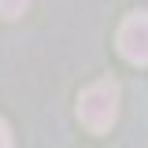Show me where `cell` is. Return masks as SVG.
Wrapping results in <instances>:
<instances>
[{"label":"cell","mask_w":148,"mask_h":148,"mask_svg":"<svg viewBox=\"0 0 148 148\" xmlns=\"http://www.w3.org/2000/svg\"><path fill=\"white\" fill-rule=\"evenodd\" d=\"M119 52L133 67H145L148 63V11H133L119 26Z\"/></svg>","instance_id":"7a4b0ae2"},{"label":"cell","mask_w":148,"mask_h":148,"mask_svg":"<svg viewBox=\"0 0 148 148\" xmlns=\"http://www.w3.org/2000/svg\"><path fill=\"white\" fill-rule=\"evenodd\" d=\"M0 148H11V130H8L4 119H0Z\"/></svg>","instance_id":"277c9868"},{"label":"cell","mask_w":148,"mask_h":148,"mask_svg":"<svg viewBox=\"0 0 148 148\" xmlns=\"http://www.w3.org/2000/svg\"><path fill=\"white\" fill-rule=\"evenodd\" d=\"M30 4H34V0H0V15L4 18H18Z\"/></svg>","instance_id":"3957f363"},{"label":"cell","mask_w":148,"mask_h":148,"mask_svg":"<svg viewBox=\"0 0 148 148\" xmlns=\"http://www.w3.org/2000/svg\"><path fill=\"white\" fill-rule=\"evenodd\" d=\"M119 85L111 82V78H104V82H92L89 89L78 96V119L85 122V126L92 130V133H104V130H111V122H115V115H119Z\"/></svg>","instance_id":"6da1fadb"}]
</instances>
